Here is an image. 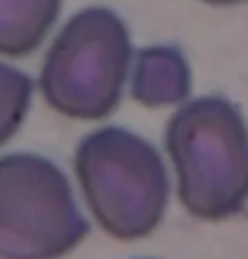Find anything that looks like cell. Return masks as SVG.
<instances>
[{
	"mask_svg": "<svg viewBox=\"0 0 248 259\" xmlns=\"http://www.w3.org/2000/svg\"><path fill=\"white\" fill-rule=\"evenodd\" d=\"M166 152L176 171V195L203 222L237 217L248 203V126L224 97L187 102L166 126Z\"/></svg>",
	"mask_w": 248,
	"mask_h": 259,
	"instance_id": "obj_1",
	"label": "cell"
},
{
	"mask_svg": "<svg viewBox=\"0 0 248 259\" xmlns=\"http://www.w3.org/2000/svg\"><path fill=\"white\" fill-rule=\"evenodd\" d=\"M75 177L96 225L115 241H139L158 230L168 206L163 158L144 137L104 126L80 139Z\"/></svg>",
	"mask_w": 248,
	"mask_h": 259,
	"instance_id": "obj_2",
	"label": "cell"
},
{
	"mask_svg": "<svg viewBox=\"0 0 248 259\" xmlns=\"http://www.w3.org/2000/svg\"><path fill=\"white\" fill-rule=\"evenodd\" d=\"M133 49L126 22L110 8H83L45 51L40 91L64 118L102 120L120 104Z\"/></svg>",
	"mask_w": 248,
	"mask_h": 259,
	"instance_id": "obj_3",
	"label": "cell"
},
{
	"mask_svg": "<svg viewBox=\"0 0 248 259\" xmlns=\"http://www.w3.org/2000/svg\"><path fill=\"white\" fill-rule=\"evenodd\" d=\"M85 235L72 185L51 158L0 155V259H62Z\"/></svg>",
	"mask_w": 248,
	"mask_h": 259,
	"instance_id": "obj_4",
	"label": "cell"
},
{
	"mask_svg": "<svg viewBox=\"0 0 248 259\" xmlns=\"http://www.w3.org/2000/svg\"><path fill=\"white\" fill-rule=\"evenodd\" d=\"M192 70L182 49L147 46L136 51L131 75V97L144 107H171L189 97Z\"/></svg>",
	"mask_w": 248,
	"mask_h": 259,
	"instance_id": "obj_5",
	"label": "cell"
},
{
	"mask_svg": "<svg viewBox=\"0 0 248 259\" xmlns=\"http://www.w3.org/2000/svg\"><path fill=\"white\" fill-rule=\"evenodd\" d=\"M62 0H0V54L30 56L45 40Z\"/></svg>",
	"mask_w": 248,
	"mask_h": 259,
	"instance_id": "obj_6",
	"label": "cell"
},
{
	"mask_svg": "<svg viewBox=\"0 0 248 259\" xmlns=\"http://www.w3.org/2000/svg\"><path fill=\"white\" fill-rule=\"evenodd\" d=\"M32 102V78L0 62V147L22 128Z\"/></svg>",
	"mask_w": 248,
	"mask_h": 259,
	"instance_id": "obj_7",
	"label": "cell"
},
{
	"mask_svg": "<svg viewBox=\"0 0 248 259\" xmlns=\"http://www.w3.org/2000/svg\"><path fill=\"white\" fill-rule=\"evenodd\" d=\"M203 3H211V6H232V3H240V0H203Z\"/></svg>",
	"mask_w": 248,
	"mask_h": 259,
	"instance_id": "obj_8",
	"label": "cell"
}]
</instances>
